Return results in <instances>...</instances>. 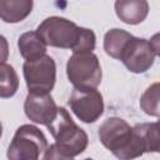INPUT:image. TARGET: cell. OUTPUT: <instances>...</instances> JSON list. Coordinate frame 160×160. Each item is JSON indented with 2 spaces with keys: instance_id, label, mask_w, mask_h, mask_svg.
<instances>
[{
  "instance_id": "6da1fadb",
  "label": "cell",
  "mask_w": 160,
  "mask_h": 160,
  "mask_svg": "<svg viewBox=\"0 0 160 160\" xmlns=\"http://www.w3.org/2000/svg\"><path fill=\"white\" fill-rule=\"evenodd\" d=\"M50 134L55 139V144H51L44 151V159H72L88 148V135L79 128L70 114L64 108H58L54 120L46 125Z\"/></svg>"
},
{
  "instance_id": "7a4b0ae2",
  "label": "cell",
  "mask_w": 160,
  "mask_h": 160,
  "mask_svg": "<svg viewBox=\"0 0 160 160\" xmlns=\"http://www.w3.org/2000/svg\"><path fill=\"white\" fill-rule=\"evenodd\" d=\"M101 144L119 159H134L145 152L140 135L125 120L112 116L106 119L99 128Z\"/></svg>"
},
{
  "instance_id": "3957f363",
  "label": "cell",
  "mask_w": 160,
  "mask_h": 160,
  "mask_svg": "<svg viewBox=\"0 0 160 160\" xmlns=\"http://www.w3.org/2000/svg\"><path fill=\"white\" fill-rule=\"evenodd\" d=\"M69 81L80 89H96L102 78L99 59L92 52H74L66 64Z\"/></svg>"
},
{
  "instance_id": "277c9868",
  "label": "cell",
  "mask_w": 160,
  "mask_h": 160,
  "mask_svg": "<svg viewBox=\"0 0 160 160\" xmlns=\"http://www.w3.org/2000/svg\"><path fill=\"white\" fill-rule=\"evenodd\" d=\"M46 148L48 140L42 131L34 125L25 124L18 128L6 156L11 160H36Z\"/></svg>"
},
{
  "instance_id": "5b68a950",
  "label": "cell",
  "mask_w": 160,
  "mask_h": 160,
  "mask_svg": "<svg viewBox=\"0 0 160 160\" xmlns=\"http://www.w3.org/2000/svg\"><path fill=\"white\" fill-rule=\"evenodd\" d=\"M159 35H154L149 41L146 39L131 38L128 42L120 60L125 65V68L135 74H141L149 70L155 58L159 55Z\"/></svg>"
},
{
  "instance_id": "8992f818",
  "label": "cell",
  "mask_w": 160,
  "mask_h": 160,
  "mask_svg": "<svg viewBox=\"0 0 160 160\" xmlns=\"http://www.w3.org/2000/svg\"><path fill=\"white\" fill-rule=\"evenodd\" d=\"M36 31L46 45L72 50L78 41L80 26L65 18L50 16L38 26Z\"/></svg>"
},
{
  "instance_id": "52a82bcc",
  "label": "cell",
  "mask_w": 160,
  "mask_h": 160,
  "mask_svg": "<svg viewBox=\"0 0 160 160\" xmlns=\"http://www.w3.org/2000/svg\"><path fill=\"white\" fill-rule=\"evenodd\" d=\"M24 78L29 91L50 92L56 80V65L51 56L44 55L32 61H25L22 65Z\"/></svg>"
},
{
  "instance_id": "ba28073f",
  "label": "cell",
  "mask_w": 160,
  "mask_h": 160,
  "mask_svg": "<svg viewBox=\"0 0 160 160\" xmlns=\"http://www.w3.org/2000/svg\"><path fill=\"white\" fill-rule=\"evenodd\" d=\"M69 105L72 112L82 122H95L104 112L102 95L95 89L75 88L70 95Z\"/></svg>"
},
{
  "instance_id": "9c48e42d",
  "label": "cell",
  "mask_w": 160,
  "mask_h": 160,
  "mask_svg": "<svg viewBox=\"0 0 160 160\" xmlns=\"http://www.w3.org/2000/svg\"><path fill=\"white\" fill-rule=\"evenodd\" d=\"M24 111L31 121L41 125H48L54 120L58 106L49 92L29 91L24 102Z\"/></svg>"
},
{
  "instance_id": "30bf717a",
  "label": "cell",
  "mask_w": 160,
  "mask_h": 160,
  "mask_svg": "<svg viewBox=\"0 0 160 160\" xmlns=\"http://www.w3.org/2000/svg\"><path fill=\"white\" fill-rule=\"evenodd\" d=\"M114 8L116 16L129 25L142 22L149 14L148 0H115Z\"/></svg>"
},
{
  "instance_id": "8fae6325",
  "label": "cell",
  "mask_w": 160,
  "mask_h": 160,
  "mask_svg": "<svg viewBox=\"0 0 160 160\" xmlns=\"http://www.w3.org/2000/svg\"><path fill=\"white\" fill-rule=\"evenodd\" d=\"M46 44L42 38L39 35L38 31H28L20 35L18 40V48L20 55L26 61L36 60L45 55L46 52Z\"/></svg>"
},
{
  "instance_id": "7c38bea8",
  "label": "cell",
  "mask_w": 160,
  "mask_h": 160,
  "mask_svg": "<svg viewBox=\"0 0 160 160\" xmlns=\"http://www.w3.org/2000/svg\"><path fill=\"white\" fill-rule=\"evenodd\" d=\"M32 0H0V19L15 24L26 19L32 10Z\"/></svg>"
},
{
  "instance_id": "4fadbf2b",
  "label": "cell",
  "mask_w": 160,
  "mask_h": 160,
  "mask_svg": "<svg viewBox=\"0 0 160 160\" xmlns=\"http://www.w3.org/2000/svg\"><path fill=\"white\" fill-rule=\"evenodd\" d=\"M132 35L122 29H111L109 30L104 36V50L105 52L114 58L120 60L128 42L131 40Z\"/></svg>"
},
{
  "instance_id": "5bb4252c",
  "label": "cell",
  "mask_w": 160,
  "mask_h": 160,
  "mask_svg": "<svg viewBox=\"0 0 160 160\" xmlns=\"http://www.w3.org/2000/svg\"><path fill=\"white\" fill-rule=\"evenodd\" d=\"M135 131L140 135L145 152H159L160 150V126L159 122H145L134 126Z\"/></svg>"
},
{
  "instance_id": "9a60e30c",
  "label": "cell",
  "mask_w": 160,
  "mask_h": 160,
  "mask_svg": "<svg viewBox=\"0 0 160 160\" xmlns=\"http://www.w3.org/2000/svg\"><path fill=\"white\" fill-rule=\"evenodd\" d=\"M19 89V78L15 69L9 64H0V98L8 99Z\"/></svg>"
},
{
  "instance_id": "2e32d148",
  "label": "cell",
  "mask_w": 160,
  "mask_h": 160,
  "mask_svg": "<svg viewBox=\"0 0 160 160\" xmlns=\"http://www.w3.org/2000/svg\"><path fill=\"white\" fill-rule=\"evenodd\" d=\"M140 106L145 114L159 116V82H155L146 89L140 99Z\"/></svg>"
},
{
  "instance_id": "e0dca14e",
  "label": "cell",
  "mask_w": 160,
  "mask_h": 160,
  "mask_svg": "<svg viewBox=\"0 0 160 160\" xmlns=\"http://www.w3.org/2000/svg\"><path fill=\"white\" fill-rule=\"evenodd\" d=\"M96 36L92 30L86 28H80V32L78 36V41L72 48L74 52H91L95 49Z\"/></svg>"
},
{
  "instance_id": "ac0fdd59",
  "label": "cell",
  "mask_w": 160,
  "mask_h": 160,
  "mask_svg": "<svg viewBox=\"0 0 160 160\" xmlns=\"http://www.w3.org/2000/svg\"><path fill=\"white\" fill-rule=\"evenodd\" d=\"M9 58V44L5 36L0 34V64L5 62Z\"/></svg>"
},
{
  "instance_id": "d6986e66",
  "label": "cell",
  "mask_w": 160,
  "mask_h": 160,
  "mask_svg": "<svg viewBox=\"0 0 160 160\" xmlns=\"http://www.w3.org/2000/svg\"><path fill=\"white\" fill-rule=\"evenodd\" d=\"M1 135H2V125L0 122V138H1Z\"/></svg>"
}]
</instances>
